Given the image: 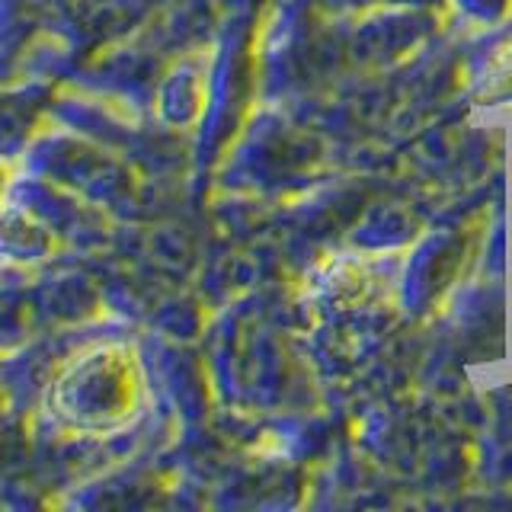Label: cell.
Here are the masks:
<instances>
[{
  "label": "cell",
  "instance_id": "3957f363",
  "mask_svg": "<svg viewBox=\"0 0 512 512\" xmlns=\"http://www.w3.org/2000/svg\"><path fill=\"white\" fill-rule=\"evenodd\" d=\"M58 84H0V160L20 157L42 128L52 122Z\"/></svg>",
  "mask_w": 512,
  "mask_h": 512
},
{
  "label": "cell",
  "instance_id": "277c9868",
  "mask_svg": "<svg viewBox=\"0 0 512 512\" xmlns=\"http://www.w3.org/2000/svg\"><path fill=\"white\" fill-rule=\"evenodd\" d=\"M61 244L39 218L16 202L0 205V269L36 272L58 260Z\"/></svg>",
  "mask_w": 512,
  "mask_h": 512
},
{
  "label": "cell",
  "instance_id": "8992f818",
  "mask_svg": "<svg viewBox=\"0 0 512 512\" xmlns=\"http://www.w3.org/2000/svg\"><path fill=\"white\" fill-rule=\"evenodd\" d=\"M36 432L32 420L20 410L0 413V490H10L23 480H36Z\"/></svg>",
  "mask_w": 512,
  "mask_h": 512
},
{
  "label": "cell",
  "instance_id": "5b68a950",
  "mask_svg": "<svg viewBox=\"0 0 512 512\" xmlns=\"http://www.w3.org/2000/svg\"><path fill=\"white\" fill-rule=\"evenodd\" d=\"M36 272H7V276H0V356L20 349L32 336L42 333L36 292H32V276Z\"/></svg>",
  "mask_w": 512,
  "mask_h": 512
},
{
  "label": "cell",
  "instance_id": "52a82bcc",
  "mask_svg": "<svg viewBox=\"0 0 512 512\" xmlns=\"http://www.w3.org/2000/svg\"><path fill=\"white\" fill-rule=\"evenodd\" d=\"M13 176H16V164H10V160H0V205L7 202V192H10Z\"/></svg>",
  "mask_w": 512,
  "mask_h": 512
},
{
  "label": "cell",
  "instance_id": "ba28073f",
  "mask_svg": "<svg viewBox=\"0 0 512 512\" xmlns=\"http://www.w3.org/2000/svg\"><path fill=\"white\" fill-rule=\"evenodd\" d=\"M4 410H13V407H10V400H7V391H4V384H0V413H4Z\"/></svg>",
  "mask_w": 512,
  "mask_h": 512
},
{
  "label": "cell",
  "instance_id": "7a4b0ae2",
  "mask_svg": "<svg viewBox=\"0 0 512 512\" xmlns=\"http://www.w3.org/2000/svg\"><path fill=\"white\" fill-rule=\"evenodd\" d=\"M7 199L16 202L32 218H39L55 240L64 247H80L93 237V208L87 199H80L77 192L64 189L45 176L26 173L16 164V176L10 183Z\"/></svg>",
  "mask_w": 512,
  "mask_h": 512
},
{
  "label": "cell",
  "instance_id": "6da1fadb",
  "mask_svg": "<svg viewBox=\"0 0 512 512\" xmlns=\"http://www.w3.org/2000/svg\"><path fill=\"white\" fill-rule=\"evenodd\" d=\"M148 410V372L125 336L90 333L45 384L32 432L45 439H109L132 432Z\"/></svg>",
  "mask_w": 512,
  "mask_h": 512
}]
</instances>
